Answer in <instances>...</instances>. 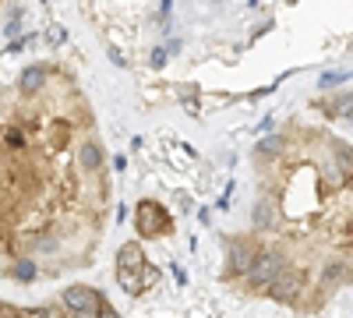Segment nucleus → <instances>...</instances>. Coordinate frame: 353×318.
<instances>
[{"label":"nucleus","instance_id":"9d476101","mask_svg":"<svg viewBox=\"0 0 353 318\" xmlns=\"http://www.w3.org/2000/svg\"><path fill=\"white\" fill-rule=\"evenodd\" d=\"M36 262H32V258H18V262H14V269H11V276L14 279H21V283H32L36 279Z\"/></svg>","mask_w":353,"mask_h":318},{"label":"nucleus","instance_id":"423d86ee","mask_svg":"<svg viewBox=\"0 0 353 318\" xmlns=\"http://www.w3.org/2000/svg\"><path fill=\"white\" fill-rule=\"evenodd\" d=\"M46 68L43 64H32V68H25L21 71V81H18V92L25 96V99H32V96H39L43 92V85H46Z\"/></svg>","mask_w":353,"mask_h":318},{"label":"nucleus","instance_id":"9b49d317","mask_svg":"<svg viewBox=\"0 0 353 318\" xmlns=\"http://www.w3.org/2000/svg\"><path fill=\"white\" fill-rule=\"evenodd\" d=\"M117 283H121L128 294H141V279H138V272H121V269H117Z\"/></svg>","mask_w":353,"mask_h":318},{"label":"nucleus","instance_id":"f8f14e48","mask_svg":"<svg viewBox=\"0 0 353 318\" xmlns=\"http://www.w3.org/2000/svg\"><path fill=\"white\" fill-rule=\"evenodd\" d=\"M138 279H141V290H149L152 283H159V269H152L149 262L141 266V272H138Z\"/></svg>","mask_w":353,"mask_h":318},{"label":"nucleus","instance_id":"20e7f679","mask_svg":"<svg viewBox=\"0 0 353 318\" xmlns=\"http://www.w3.org/2000/svg\"><path fill=\"white\" fill-rule=\"evenodd\" d=\"M99 290H92V286H68L64 290V308L71 315H96L99 308Z\"/></svg>","mask_w":353,"mask_h":318},{"label":"nucleus","instance_id":"39448f33","mask_svg":"<svg viewBox=\"0 0 353 318\" xmlns=\"http://www.w3.org/2000/svg\"><path fill=\"white\" fill-rule=\"evenodd\" d=\"M254 258H258V248L251 241H230V258H226L230 272H241L244 276L254 266Z\"/></svg>","mask_w":353,"mask_h":318},{"label":"nucleus","instance_id":"0eeeda50","mask_svg":"<svg viewBox=\"0 0 353 318\" xmlns=\"http://www.w3.org/2000/svg\"><path fill=\"white\" fill-rule=\"evenodd\" d=\"M78 170H81V173H99V170H103V146H96V141H85V146L78 149Z\"/></svg>","mask_w":353,"mask_h":318},{"label":"nucleus","instance_id":"f03ea898","mask_svg":"<svg viewBox=\"0 0 353 318\" xmlns=\"http://www.w3.org/2000/svg\"><path fill=\"white\" fill-rule=\"evenodd\" d=\"M265 290H269V297L279 301V304L297 301V297L304 294V272H301V269H283L269 286H265Z\"/></svg>","mask_w":353,"mask_h":318},{"label":"nucleus","instance_id":"6e6552de","mask_svg":"<svg viewBox=\"0 0 353 318\" xmlns=\"http://www.w3.org/2000/svg\"><path fill=\"white\" fill-rule=\"evenodd\" d=\"M117 266H121V272H141L145 266V255L138 244H124L121 251H117Z\"/></svg>","mask_w":353,"mask_h":318},{"label":"nucleus","instance_id":"4468645a","mask_svg":"<svg viewBox=\"0 0 353 318\" xmlns=\"http://www.w3.org/2000/svg\"><path fill=\"white\" fill-rule=\"evenodd\" d=\"M0 318H21V311L11 308V304H0Z\"/></svg>","mask_w":353,"mask_h":318},{"label":"nucleus","instance_id":"1a4fd4ad","mask_svg":"<svg viewBox=\"0 0 353 318\" xmlns=\"http://www.w3.org/2000/svg\"><path fill=\"white\" fill-rule=\"evenodd\" d=\"M350 279V266L346 262H329V266H321V286L325 290H332V286L346 283Z\"/></svg>","mask_w":353,"mask_h":318},{"label":"nucleus","instance_id":"ddd939ff","mask_svg":"<svg viewBox=\"0 0 353 318\" xmlns=\"http://www.w3.org/2000/svg\"><path fill=\"white\" fill-rule=\"evenodd\" d=\"M96 318H121V315H117L106 301H99V308H96Z\"/></svg>","mask_w":353,"mask_h":318},{"label":"nucleus","instance_id":"7ed1b4c3","mask_svg":"<svg viewBox=\"0 0 353 318\" xmlns=\"http://www.w3.org/2000/svg\"><path fill=\"white\" fill-rule=\"evenodd\" d=\"M134 223H138V234H141V237L170 234V216H166V209H163V206H156V201H141Z\"/></svg>","mask_w":353,"mask_h":318},{"label":"nucleus","instance_id":"f257e3e1","mask_svg":"<svg viewBox=\"0 0 353 318\" xmlns=\"http://www.w3.org/2000/svg\"><path fill=\"white\" fill-rule=\"evenodd\" d=\"M283 269H286V258H283L279 251H258L254 266H251L244 276H248V283L254 286V290H265V286H269Z\"/></svg>","mask_w":353,"mask_h":318}]
</instances>
